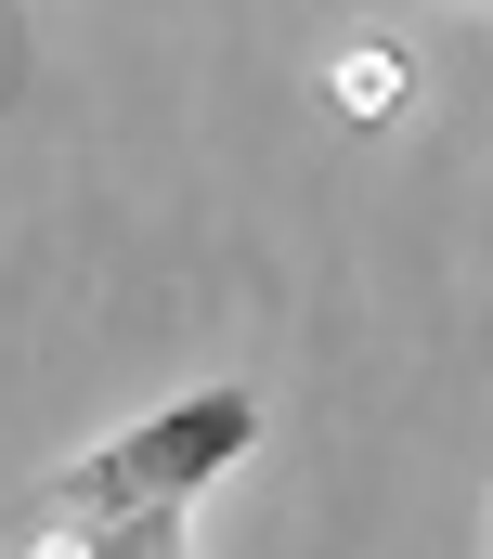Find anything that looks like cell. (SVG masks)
Listing matches in <instances>:
<instances>
[{
    "label": "cell",
    "mask_w": 493,
    "mask_h": 559,
    "mask_svg": "<svg viewBox=\"0 0 493 559\" xmlns=\"http://www.w3.org/2000/svg\"><path fill=\"white\" fill-rule=\"evenodd\" d=\"M246 455H260V391H182V404L130 417L118 442L65 455V468L39 481V521L79 534V521H118V508H169V495H208Z\"/></svg>",
    "instance_id": "6da1fadb"
},
{
    "label": "cell",
    "mask_w": 493,
    "mask_h": 559,
    "mask_svg": "<svg viewBox=\"0 0 493 559\" xmlns=\"http://www.w3.org/2000/svg\"><path fill=\"white\" fill-rule=\"evenodd\" d=\"M182 547H195V495L118 508V521H79V534H39V559H182Z\"/></svg>",
    "instance_id": "7a4b0ae2"
},
{
    "label": "cell",
    "mask_w": 493,
    "mask_h": 559,
    "mask_svg": "<svg viewBox=\"0 0 493 559\" xmlns=\"http://www.w3.org/2000/svg\"><path fill=\"white\" fill-rule=\"evenodd\" d=\"M325 92H338V118H389V105H402V52H389V39H351V52L325 66Z\"/></svg>",
    "instance_id": "3957f363"
},
{
    "label": "cell",
    "mask_w": 493,
    "mask_h": 559,
    "mask_svg": "<svg viewBox=\"0 0 493 559\" xmlns=\"http://www.w3.org/2000/svg\"><path fill=\"white\" fill-rule=\"evenodd\" d=\"M442 13H493V0H442Z\"/></svg>",
    "instance_id": "277c9868"
}]
</instances>
